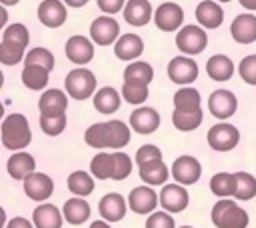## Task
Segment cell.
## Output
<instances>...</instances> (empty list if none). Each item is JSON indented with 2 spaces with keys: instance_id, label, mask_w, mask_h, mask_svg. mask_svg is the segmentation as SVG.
Listing matches in <instances>:
<instances>
[{
  "instance_id": "obj_34",
  "label": "cell",
  "mask_w": 256,
  "mask_h": 228,
  "mask_svg": "<svg viewBox=\"0 0 256 228\" xmlns=\"http://www.w3.org/2000/svg\"><path fill=\"white\" fill-rule=\"evenodd\" d=\"M152 78H154V70L148 62H132L124 70V82H136V84L148 86Z\"/></svg>"
},
{
  "instance_id": "obj_39",
  "label": "cell",
  "mask_w": 256,
  "mask_h": 228,
  "mask_svg": "<svg viewBox=\"0 0 256 228\" xmlns=\"http://www.w3.org/2000/svg\"><path fill=\"white\" fill-rule=\"evenodd\" d=\"M26 66H42V68H46V70H50L52 72V68H54V56H52V52L50 50H46V48H32L28 54H26Z\"/></svg>"
},
{
  "instance_id": "obj_26",
  "label": "cell",
  "mask_w": 256,
  "mask_h": 228,
  "mask_svg": "<svg viewBox=\"0 0 256 228\" xmlns=\"http://www.w3.org/2000/svg\"><path fill=\"white\" fill-rule=\"evenodd\" d=\"M206 72L216 82H228L234 74V62L224 54H216L206 62Z\"/></svg>"
},
{
  "instance_id": "obj_21",
  "label": "cell",
  "mask_w": 256,
  "mask_h": 228,
  "mask_svg": "<svg viewBox=\"0 0 256 228\" xmlns=\"http://www.w3.org/2000/svg\"><path fill=\"white\" fill-rule=\"evenodd\" d=\"M196 20L202 28L214 30L224 22V10L220 8V4L216 2H200L196 8Z\"/></svg>"
},
{
  "instance_id": "obj_8",
  "label": "cell",
  "mask_w": 256,
  "mask_h": 228,
  "mask_svg": "<svg viewBox=\"0 0 256 228\" xmlns=\"http://www.w3.org/2000/svg\"><path fill=\"white\" fill-rule=\"evenodd\" d=\"M172 176H174V180L178 184L190 186V184H196L200 180L202 166L194 156H180L172 164Z\"/></svg>"
},
{
  "instance_id": "obj_40",
  "label": "cell",
  "mask_w": 256,
  "mask_h": 228,
  "mask_svg": "<svg viewBox=\"0 0 256 228\" xmlns=\"http://www.w3.org/2000/svg\"><path fill=\"white\" fill-rule=\"evenodd\" d=\"M2 40L4 42H12V44H18V46H28V42H30V34H28V28L24 26V24H20V22H16V24H10L6 30H4V34H2Z\"/></svg>"
},
{
  "instance_id": "obj_4",
  "label": "cell",
  "mask_w": 256,
  "mask_h": 228,
  "mask_svg": "<svg viewBox=\"0 0 256 228\" xmlns=\"http://www.w3.org/2000/svg\"><path fill=\"white\" fill-rule=\"evenodd\" d=\"M64 86L74 100H88L96 92V76L86 68H76L68 72Z\"/></svg>"
},
{
  "instance_id": "obj_18",
  "label": "cell",
  "mask_w": 256,
  "mask_h": 228,
  "mask_svg": "<svg viewBox=\"0 0 256 228\" xmlns=\"http://www.w3.org/2000/svg\"><path fill=\"white\" fill-rule=\"evenodd\" d=\"M66 56L70 62H74L78 66L88 64L94 56V44L84 36H72L66 42Z\"/></svg>"
},
{
  "instance_id": "obj_29",
  "label": "cell",
  "mask_w": 256,
  "mask_h": 228,
  "mask_svg": "<svg viewBox=\"0 0 256 228\" xmlns=\"http://www.w3.org/2000/svg\"><path fill=\"white\" fill-rule=\"evenodd\" d=\"M236 174L230 172H218L216 176H212L210 180V190L212 194H216L218 198H228V196H236Z\"/></svg>"
},
{
  "instance_id": "obj_31",
  "label": "cell",
  "mask_w": 256,
  "mask_h": 228,
  "mask_svg": "<svg viewBox=\"0 0 256 228\" xmlns=\"http://www.w3.org/2000/svg\"><path fill=\"white\" fill-rule=\"evenodd\" d=\"M174 110L176 112H196L200 108V92L194 88H180L174 94Z\"/></svg>"
},
{
  "instance_id": "obj_44",
  "label": "cell",
  "mask_w": 256,
  "mask_h": 228,
  "mask_svg": "<svg viewBox=\"0 0 256 228\" xmlns=\"http://www.w3.org/2000/svg\"><path fill=\"white\" fill-rule=\"evenodd\" d=\"M40 128L48 136H60L64 132V128H66V116H60V118H44V116H40Z\"/></svg>"
},
{
  "instance_id": "obj_14",
  "label": "cell",
  "mask_w": 256,
  "mask_h": 228,
  "mask_svg": "<svg viewBox=\"0 0 256 228\" xmlns=\"http://www.w3.org/2000/svg\"><path fill=\"white\" fill-rule=\"evenodd\" d=\"M24 192L30 200H36V202H44L52 196L54 192V182L48 174H42V172H34L32 176H28L24 180Z\"/></svg>"
},
{
  "instance_id": "obj_2",
  "label": "cell",
  "mask_w": 256,
  "mask_h": 228,
  "mask_svg": "<svg viewBox=\"0 0 256 228\" xmlns=\"http://www.w3.org/2000/svg\"><path fill=\"white\" fill-rule=\"evenodd\" d=\"M32 142V132L26 116L10 114L2 122V144L8 150H24Z\"/></svg>"
},
{
  "instance_id": "obj_50",
  "label": "cell",
  "mask_w": 256,
  "mask_h": 228,
  "mask_svg": "<svg viewBox=\"0 0 256 228\" xmlns=\"http://www.w3.org/2000/svg\"><path fill=\"white\" fill-rule=\"evenodd\" d=\"M240 4L248 10H256V2H250V0H240Z\"/></svg>"
},
{
  "instance_id": "obj_51",
  "label": "cell",
  "mask_w": 256,
  "mask_h": 228,
  "mask_svg": "<svg viewBox=\"0 0 256 228\" xmlns=\"http://www.w3.org/2000/svg\"><path fill=\"white\" fill-rule=\"evenodd\" d=\"M66 4H70V6H84V4H86V2H72V0H68V2H66Z\"/></svg>"
},
{
  "instance_id": "obj_3",
  "label": "cell",
  "mask_w": 256,
  "mask_h": 228,
  "mask_svg": "<svg viewBox=\"0 0 256 228\" xmlns=\"http://www.w3.org/2000/svg\"><path fill=\"white\" fill-rule=\"evenodd\" d=\"M212 222L216 228H246L248 214L234 200H218L212 208Z\"/></svg>"
},
{
  "instance_id": "obj_1",
  "label": "cell",
  "mask_w": 256,
  "mask_h": 228,
  "mask_svg": "<svg viewBox=\"0 0 256 228\" xmlns=\"http://www.w3.org/2000/svg\"><path fill=\"white\" fill-rule=\"evenodd\" d=\"M84 140L92 148H114L120 150L130 142V128L122 120H110V122H98L92 124Z\"/></svg>"
},
{
  "instance_id": "obj_9",
  "label": "cell",
  "mask_w": 256,
  "mask_h": 228,
  "mask_svg": "<svg viewBox=\"0 0 256 228\" xmlns=\"http://www.w3.org/2000/svg\"><path fill=\"white\" fill-rule=\"evenodd\" d=\"M236 108H238V100L230 90H216L208 98V110L218 120H228L230 116H234Z\"/></svg>"
},
{
  "instance_id": "obj_48",
  "label": "cell",
  "mask_w": 256,
  "mask_h": 228,
  "mask_svg": "<svg viewBox=\"0 0 256 228\" xmlns=\"http://www.w3.org/2000/svg\"><path fill=\"white\" fill-rule=\"evenodd\" d=\"M6 228H36L30 220H26V218H22V216H18V218H12L8 224H6Z\"/></svg>"
},
{
  "instance_id": "obj_30",
  "label": "cell",
  "mask_w": 256,
  "mask_h": 228,
  "mask_svg": "<svg viewBox=\"0 0 256 228\" xmlns=\"http://www.w3.org/2000/svg\"><path fill=\"white\" fill-rule=\"evenodd\" d=\"M94 108L100 114H114L120 108V94L110 86L100 88L94 96Z\"/></svg>"
},
{
  "instance_id": "obj_49",
  "label": "cell",
  "mask_w": 256,
  "mask_h": 228,
  "mask_svg": "<svg viewBox=\"0 0 256 228\" xmlns=\"http://www.w3.org/2000/svg\"><path fill=\"white\" fill-rule=\"evenodd\" d=\"M90 228H110V224L106 220H96V222L90 224Z\"/></svg>"
},
{
  "instance_id": "obj_19",
  "label": "cell",
  "mask_w": 256,
  "mask_h": 228,
  "mask_svg": "<svg viewBox=\"0 0 256 228\" xmlns=\"http://www.w3.org/2000/svg\"><path fill=\"white\" fill-rule=\"evenodd\" d=\"M98 210H100V216H102L106 222H120V220L126 216L128 204H126V200H124L120 194L112 192V194H106V196L100 200Z\"/></svg>"
},
{
  "instance_id": "obj_13",
  "label": "cell",
  "mask_w": 256,
  "mask_h": 228,
  "mask_svg": "<svg viewBox=\"0 0 256 228\" xmlns=\"http://www.w3.org/2000/svg\"><path fill=\"white\" fill-rule=\"evenodd\" d=\"M40 114L44 118H60V116H66V108H68V96L62 92V90H48L42 94L40 98Z\"/></svg>"
},
{
  "instance_id": "obj_27",
  "label": "cell",
  "mask_w": 256,
  "mask_h": 228,
  "mask_svg": "<svg viewBox=\"0 0 256 228\" xmlns=\"http://www.w3.org/2000/svg\"><path fill=\"white\" fill-rule=\"evenodd\" d=\"M62 214H64V220L74 224V226L84 224L90 218V204L82 198H70V200L64 202Z\"/></svg>"
},
{
  "instance_id": "obj_41",
  "label": "cell",
  "mask_w": 256,
  "mask_h": 228,
  "mask_svg": "<svg viewBox=\"0 0 256 228\" xmlns=\"http://www.w3.org/2000/svg\"><path fill=\"white\" fill-rule=\"evenodd\" d=\"M24 56V46H18V44H12V42H4L0 44V62L6 64V66H14L18 64Z\"/></svg>"
},
{
  "instance_id": "obj_5",
  "label": "cell",
  "mask_w": 256,
  "mask_h": 228,
  "mask_svg": "<svg viewBox=\"0 0 256 228\" xmlns=\"http://www.w3.org/2000/svg\"><path fill=\"white\" fill-rule=\"evenodd\" d=\"M208 144L212 150L216 152H228V150H234L240 142V132L236 126L232 124H226V122H220V124H214L210 130H208Z\"/></svg>"
},
{
  "instance_id": "obj_28",
  "label": "cell",
  "mask_w": 256,
  "mask_h": 228,
  "mask_svg": "<svg viewBox=\"0 0 256 228\" xmlns=\"http://www.w3.org/2000/svg\"><path fill=\"white\" fill-rule=\"evenodd\" d=\"M170 176V170L168 166L162 162V160H156V162H148L144 166H140V178L150 184V186H160V184H166Z\"/></svg>"
},
{
  "instance_id": "obj_15",
  "label": "cell",
  "mask_w": 256,
  "mask_h": 228,
  "mask_svg": "<svg viewBox=\"0 0 256 228\" xmlns=\"http://www.w3.org/2000/svg\"><path fill=\"white\" fill-rule=\"evenodd\" d=\"M188 202H190V196H188L186 188L180 184H166L160 192V204L164 206L166 212L178 214L188 208Z\"/></svg>"
},
{
  "instance_id": "obj_25",
  "label": "cell",
  "mask_w": 256,
  "mask_h": 228,
  "mask_svg": "<svg viewBox=\"0 0 256 228\" xmlns=\"http://www.w3.org/2000/svg\"><path fill=\"white\" fill-rule=\"evenodd\" d=\"M32 222L36 228H62V212L54 204H40L32 214Z\"/></svg>"
},
{
  "instance_id": "obj_37",
  "label": "cell",
  "mask_w": 256,
  "mask_h": 228,
  "mask_svg": "<svg viewBox=\"0 0 256 228\" xmlns=\"http://www.w3.org/2000/svg\"><path fill=\"white\" fill-rule=\"evenodd\" d=\"M236 200H252L256 196V178L248 172H236Z\"/></svg>"
},
{
  "instance_id": "obj_33",
  "label": "cell",
  "mask_w": 256,
  "mask_h": 228,
  "mask_svg": "<svg viewBox=\"0 0 256 228\" xmlns=\"http://www.w3.org/2000/svg\"><path fill=\"white\" fill-rule=\"evenodd\" d=\"M68 190L72 194H76V198H84V196L94 192V180L88 172L76 170L68 176Z\"/></svg>"
},
{
  "instance_id": "obj_7",
  "label": "cell",
  "mask_w": 256,
  "mask_h": 228,
  "mask_svg": "<svg viewBox=\"0 0 256 228\" xmlns=\"http://www.w3.org/2000/svg\"><path fill=\"white\" fill-rule=\"evenodd\" d=\"M168 78H170L174 84H180V86L192 84V82L198 78V64H196L192 58L176 56V58H172L170 64H168Z\"/></svg>"
},
{
  "instance_id": "obj_20",
  "label": "cell",
  "mask_w": 256,
  "mask_h": 228,
  "mask_svg": "<svg viewBox=\"0 0 256 228\" xmlns=\"http://www.w3.org/2000/svg\"><path fill=\"white\" fill-rule=\"evenodd\" d=\"M230 32L238 44H252L256 40V16L254 14L236 16L230 26Z\"/></svg>"
},
{
  "instance_id": "obj_42",
  "label": "cell",
  "mask_w": 256,
  "mask_h": 228,
  "mask_svg": "<svg viewBox=\"0 0 256 228\" xmlns=\"http://www.w3.org/2000/svg\"><path fill=\"white\" fill-rule=\"evenodd\" d=\"M132 174V160L124 152H114V176L112 180H124Z\"/></svg>"
},
{
  "instance_id": "obj_24",
  "label": "cell",
  "mask_w": 256,
  "mask_h": 228,
  "mask_svg": "<svg viewBox=\"0 0 256 228\" xmlns=\"http://www.w3.org/2000/svg\"><path fill=\"white\" fill-rule=\"evenodd\" d=\"M142 52H144V42L138 34H124L114 46V54L126 62L136 60L138 56H142Z\"/></svg>"
},
{
  "instance_id": "obj_23",
  "label": "cell",
  "mask_w": 256,
  "mask_h": 228,
  "mask_svg": "<svg viewBox=\"0 0 256 228\" xmlns=\"http://www.w3.org/2000/svg\"><path fill=\"white\" fill-rule=\"evenodd\" d=\"M124 18L132 26H146L152 18V4L148 0H130L126 2Z\"/></svg>"
},
{
  "instance_id": "obj_45",
  "label": "cell",
  "mask_w": 256,
  "mask_h": 228,
  "mask_svg": "<svg viewBox=\"0 0 256 228\" xmlns=\"http://www.w3.org/2000/svg\"><path fill=\"white\" fill-rule=\"evenodd\" d=\"M156 160H162V152H160L158 146L146 144V146L138 148V152H136V162H138V166H144V164L156 162Z\"/></svg>"
},
{
  "instance_id": "obj_36",
  "label": "cell",
  "mask_w": 256,
  "mask_h": 228,
  "mask_svg": "<svg viewBox=\"0 0 256 228\" xmlns=\"http://www.w3.org/2000/svg\"><path fill=\"white\" fill-rule=\"evenodd\" d=\"M204 120V112L202 110H196V112H176L172 114V124L176 130L180 132H190V130H196Z\"/></svg>"
},
{
  "instance_id": "obj_47",
  "label": "cell",
  "mask_w": 256,
  "mask_h": 228,
  "mask_svg": "<svg viewBox=\"0 0 256 228\" xmlns=\"http://www.w3.org/2000/svg\"><path fill=\"white\" fill-rule=\"evenodd\" d=\"M98 6L108 14H116L122 8H126V2H122V0H98Z\"/></svg>"
},
{
  "instance_id": "obj_6",
  "label": "cell",
  "mask_w": 256,
  "mask_h": 228,
  "mask_svg": "<svg viewBox=\"0 0 256 228\" xmlns=\"http://www.w3.org/2000/svg\"><path fill=\"white\" fill-rule=\"evenodd\" d=\"M208 44V36L202 26H184L176 36V46L186 56H196L204 52Z\"/></svg>"
},
{
  "instance_id": "obj_11",
  "label": "cell",
  "mask_w": 256,
  "mask_h": 228,
  "mask_svg": "<svg viewBox=\"0 0 256 228\" xmlns=\"http://www.w3.org/2000/svg\"><path fill=\"white\" fill-rule=\"evenodd\" d=\"M120 34V24L110 16H100L90 26V38L98 46H110Z\"/></svg>"
},
{
  "instance_id": "obj_43",
  "label": "cell",
  "mask_w": 256,
  "mask_h": 228,
  "mask_svg": "<svg viewBox=\"0 0 256 228\" xmlns=\"http://www.w3.org/2000/svg\"><path fill=\"white\" fill-rule=\"evenodd\" d=\"M238 72H240V78H242L246 84L256 86V54H250V56L242 58Z\"/></svg>"
},
{
  "instance_id": "obj_52",
  "label": "cell",
  "mask_w": 256,
  "mask_h": 228,
  "mask_svg": "<svg viewBox=\"0 0 256 228\" xmlns=\"http://www.w3.org/2000/svg\"><path fill=\"white\" fill-rule=\"evenodd\" d=\"M180 228H192V226H180Z\"/></svg>"
},
{
  "instance_id": "obj_17",
  "label": "cell",
  "mask_w": 256,
  "mask_h": 228,
  "mask_svg": "<svg viewBox=\"0 0 256 228\" xmlns=\"http://www.w3.org/2000/svg\"><path fill=\"white\" fill-rule=\"evenodd\" d=\"M66 6L58 0H44L38 6V20L46 28H58L66 22Z\"/></svg>"
},
{
  "instance_id": "obj_22",
  "label": "cell",
  "mask_w": 256,
  "mask_h": 228,
  "mask_svg": "<svg viewBox=\"0 0 256 228\" xmlns=\"http://www.w3.org/2000/svg\"><path fill=\"white\" fill-rule=\"evenodd\" d=\"M34 168H36V160L28 152H16L8 160V174L14 180H26L28 176L34 174Z\"/></svg>"
},
{
  "instance_id": "obj_12",
  "label": "cell",
  "mask_w": 256,
  "mask_h": 228,
  "mask_svg": "<svg viewBox=\"0 0 256 228\" xmlns=\"http://www.w3.org/2000/svg\"><path fill=\"white\" fill-rule=\"evenodd\" d=\"M158 194L150 188V186H138L130 192L128 196V206L134 214H154L156 206H158Z\"/></svg>"
},
{
  "instance_id": "obj_46",
  "label": "cell",
  "mask_w": 256,
  "mask_h": 228,
  "mask_svg": "<svg viewBox=\"0 0 256 228\" xmlns=\"http://www.w3.org/2000/svg\"><path fill=\"white\" fill-rule=\"evenodd\" d=\"M146 228H176V224L168 212H154L148 216Z\"/></svg>"
},
{
  "instance_id": "obj_35",
  "label": "cell",
  "mask_w": 256,
  "mask_h": 228,
  "mask_svg": "<svg viewBox=\"0 0 256 228\" xmlns=\"http://www.w3.org/2000/svg\"><path fill=\"white\" fill-rule=\"evenodd\" d=\"M90 170H92V176L98 180L112 178L114 176V154H110V152L96 154L90 162Z\"/></svg>"
},
{
  "instance_id": "obj_10",
  "label": "cell",
  "mask_w": 256,
  "mask_h": 228,
  "mask_svg": "<svg viewBox=\"0 0 256 228\" xmlns=\"http://www.w3.org/2000/svg\"><path fill=\"white\" fill-rule=\"evenodd\" d=\"M154 22L162 32H174L184 22V10L176 2H164L156 8Z\"/></svg>"
},
{
  "instance_id": "obj_16",
  "label": "cell",
  "mask_w": 256,
  "mask_h": 228,
  "mask_svg": "<svg viewBox=\"0 0 256 228\" xmlns=\"http://www.w3.org/2000/svg\"><path fill=\"white\" fill-rule=\"evenodd\" d=\"M130 126L138 134H144V136L146 134H154L158 130V126H160V114L150 106L136 108L130 114Z\"/></svg>"
},
{
  "instance_id": "obj_38",
  "label": "cell",
  "mask_w": 256,
  "mask_h": 228,
  "mask_svg": "<svg viewBox=\"0 0 256 228\" xmlns=\"http://www.w3.org/2000/svg\"><path fill=\"white\" fill-rule=\"evenodd\" d=\"M122 98H124L128 104L140 106V104H144L146 98H148V86L136 84V82H124V86H122Z\"/></svg>"
},
{
  "instance_id": "obj_32",
  "label": "cell",
  "mask_w": 256,
  "mask_h": 228,
  "mask_svg": "<svg viewBox=\"0 0 256 228\" xmlns=\"http://www.w3.org/2000/svg\"><path fill=\"white\" fill-rule=\"evenodd\" d=\"M48 80H50V70H46L42 66H24V70H22V82L30 90L46 88Z\"/></svg>"
}]
</instances>
